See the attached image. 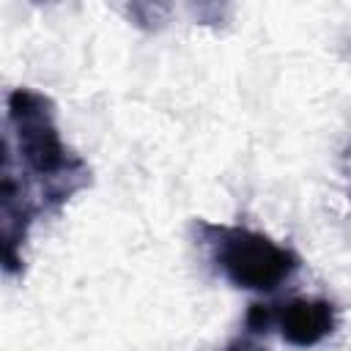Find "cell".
<instances>
[{
	"mask_svg": "<svg viewBox=\"0 0 351 351\" xmlns=\"http://www.w3.org/2000/svg\"><path fill=\"white\" fill-rule=\"evenodd\" d=\"M217 258H219L222 271L236 285L258 288V291L274 288L296 266L293 258L282 247H277L274 241L258 233H247V230H228L225 239L219 241Z\"/></svg>",
	"mask_w": 351,
	"mask_h": 351,
	"instance_id": "cell-1",
	"label": "cell"
},
{
	"mask_svg": "<svg viewBox=\"0 0 351 351\" xmlns=\"http://www.w3.org/2000/svg\"><path fill=\"white\" fill-rule=\"evenodd\" d=\"M282 337L293 346H313L332 332V304L326 302H291L280 315Z\"/></svg>",
	"mask_w": 351,
	"mask_h": 351,
	"instance_id": "cell-2",
	"label": "cell"
},
{
	"mask_svg": "<svg viewBox=\"0 0 351 351\" xmlns=\"http://www.w3.org/2000/svg\"><path fill=\"white\" fill-rule=\"evenodd\" d=\"M233 351H244V348H233Z\"/></svg>",
	"mask_w": 351,
	"mask_h": 351,
	"instance_id": "cell-3",
	"label": "cell"
}]
</instances>
